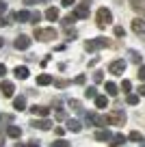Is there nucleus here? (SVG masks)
<instances>
[{
  "label": "nucleus",
  "mask_w": 145,
  "mask_h": 147,
  "mask_svg": "<svg viewBox=\"0 0 145 147\" xmlns=\"http://www.w3.org/2000/svg\"><path fill=\"white\" fill-rule=\"evenodd\" d=\"M95 22H98L100 28H106L110 22H113V13H110L106 7H102V9H98V13H95Z\"/></svg>",
  "instance_id": "1"
},
{
  "label": "nucleus",
  "mask_w": 145,
  "mask_h": 147,
  "mask_svg": "<svg viewBox=\"0 0 145 147\" xmlns=\"http://www.w3.org/2000/svg\"><path fill=\"white\" fill-rule=\"evenodd\" d=\"M35 39L37 41H52V39H56V30L54 28H35Z\"/></svg>",
  "instance_id": "2"
},
{
  "label": "nucleus",
  "mask_w": 145,
  "mask_h": 147,
  "mask_svg": "<svg viewBox=\"0 0 145 147\" xmlns=\"http://www.w3.org/2000/svg\"><path fill=\"white\" fill-rule=\"evenodd\" d=\"M110 46L108 41H106L104 37H95V39H89V41L85 43V50L87 52H95V50H102V48Z\"/></svg>",
  "instance_id": "3"
},
{
  "label": "nucleus",
  "mask_w": 145,
  "mask_h": 147,
  "mask_svg": "<svg viewBox=\"0 0 145 147\" xmlns=\"http://www.w3.org/2000/svg\"><path fill=\"white\" fill-rule=\"evenodd\" d=\"M30 43H33V39H30L28 35H20V37H15L13 46H15V50H28V48H30Z\"/></svg>",
  "instance_id": "4"
},
{
  "label": "nucleus",
  "mask_w": 145,
  "mask_h": 147,
  "mask_svg": "<svg viewBox=\"0 0 145 147\" xmlns=\"http://www.w3.org/2000/svg\"><path fill=\"white\" fill-rule=\"evenodd\" d=\"M108 123L123 125V123H126V113H123V110H113V113L108 115Z\"/></svg>",
  "instance_id": "5"
},
{
  "label": "nucleus",
  "mask_w": 145,
  "mask_h": 147,
  "mask_svg": "<svg viewBox=\"0 0 145 147\" xmlns=\"http://www.w3.org/2000/svg\"><path fill=\"white\" fill-rule=\"evenodd\" d=\"M108 71H110V74H115V76H121V74L126 71V61H123V59L113 61V63L108 65Z\"/></svg>",
  "instance_id": "6"
},
{
  "label": "nucleus",
  "mask_w": 145,
  "mask_h": 147,
  "mask_svg": "<svg viewBox=\"0 0 145 147\" xmlns=\"http://www.w3.org/2000/svg\"><path fill=\"white\" fill-rule=\"evenodd\" d=\"M13 82L11 80H0V93H2V97H13Z\"/></svg>",
  "instance_id": "7"
},
{
  "label": "nucleus",
  "mask_w": 145,
  "mask_h": 147,
  "mask_svg": "<svg viewBox=\"0 0 145 147\" xmlns=\"http://www.w3.org/2000/svg\"><path fill=\"white\" fill-rule=\"evenodd\" d=\"M74 13H76V18H78V20H85V18H89V2H82V5H76Z\"/></svg>",
  "instance_id": "8"
},
{
  "label": "nucleus",
  "mask_w": 145,
  "mask_h": 147,
  "mask_svg": "<svg viewBox=\"0 0 145 147\" xmlns=\"http://www.w3.org/2000/svg\"><path fill=\"white\" fill-rule=\"evenodd\" d=\"M132 30H134L136 35H145V20L143 18L132 20Z\"/></svg>",
  "instance_id": "9"
},
{
  "label": "nucleus",
  "mask_w": 145,
  "mask_h": 147,
  "mask_svg": "<svg viewBox=\"0 0 145 147\" xmlns=\"http://www.w3.org/2000/svg\"><path fill=\"white\" fill-rule=\"evenodd\" d=\"M30 113H33V115H35V117H48V115H50V108H48V106H33V108H30Z\"/></svg>",
  "instance_id": "10"
},
{
  "label": "nucleus",
  "mask_w": 145,
  "mask_h": 147,
  "mask_svg": "<svg viewBox=\"0 0 145 147\" xmlns=\"http://www.w3.org/2000/svg\"><path fill=\"white\" fill-rule=\"evenodd\" d=\"M30 125H33V128H39V130H50L52 123H50L48 119H33Z\"/></svg>",
  "instance_id": "11"
},
{
  "label": "nucleus",
  "mask_w": 145,
  "mask_h": 147,
  "mask_svg": "<svg viewBox=\"0 0 145 147\" xmlns=\"http://www.w3.org/2000/svg\"><path fill=\"white\" fill-rule=\"evenodd\" d=\"M130 7L136 11V13L145 15V0H130Z\"/></svg>",
  "instance_id": "12"
},
{
  "label": "nucleus",
  "mask_w": 145,
  "mask_h": 147,
  "mask_svg": "<svg viewBox=\"0 0 145 147\" xmlns=\"http://www.w3.org/2000/svg\"><path fill=\"white\" fill-rule=\"evenodd\" d=\"M37 84H39V87H48V84H52V76H50V74H39V76H37Z\"/></svg>",
  "instance_id": "13"
},
{
  "label": "nucleus",
  "mask_w": 145,
  "mask_h": 147,
  "mask_svg": "<svg viewBox=\"0 0 145 147\" xmlns=\"http://www.w3.org/2000/svg\"><path fill=\"white\" fill-rule=\"evenodd\" d=\"M13 74H15V78H20V80H26V78H28V67H24V65L20 67V65H18V67L13 69Z\"/></svg>",
  "instance_id": "14"
},
{
  "label": "nucleus",
  "mask_w": 145,
  "mask_h": 147,
  "mask_svg": "<svg viewBox=\"0 0 145 147\" xmlns=\"http://www.w3.org/2000/svg\"><path fill=\"white\" fill-rule=\"evenodd\" d=\"M126 141H128V136H123V134H115L113 141H110L108 145H110V147H119V145H123Z\"/></svg>",
  "instance_id": "15"
},
{
  "label": "nucleus",
  "mask_w": 145,
  "mask_h": 147,
  "mask_svg": "<svg viewBox=\"0 0 145 147\" xmlns=\"http://www.w3.org/2000/svg\"><path fill=\"white\" fill-rule=\"evenodd\" d=\"M95 138H98V141H113V134H110L108 130H98V132H95Z\"/></svg>",
  "instance_id": "16"
},
{
  "label": "nucleus",
  "mask_w": 145,
  "mask_h": 147,
  "mask_svg": "<svg viewBox=\"0 0 145 147\" xmlns=\"http://www.w3.org/2000/svg\"><path fill=\"white\" fill-rule=\"evenodd\" d=\"M67 130H69V132H80V130H82V125H80V121L69 119V121H67Z\"/></svg>",
  "instance_id": "17"
},
{
  "label": "nucleus",
  "mask_w": 145,
  "mask_h": 147,
  "mask_svg": "<svg viewBox=\"0 0 145 147\" xmlns=\"http://www.w3.org/2000/svg\"><path fill=\"white\" fill-rule=\"evenodd\" d=\"M7 134H9L11 138H20L22 136V130H20L18 125H9V128H7Z\"/></svg>",
  "instance_id": "18"
},
{
  "label": "nucleus",
  "mask_w": 145,
  "mask_h": 147,
  "mask_svg": "<svg viewBox=\"0 0 145 147\" xmlns=\"http://www.w3.org/2000/svg\"><path fill=\"white\" fill-rule=\"evenodd\" d=\"M45 18L50 20V22H56V20H59V9H54V7H50V9L45 11Z\"/></svg>",
  "instance_id": "19"
},
{
  "label": "nucleus",
  "mask_w": 145,
  "mask_h": 147,
  "mask_svg": "<svg viewBox=\"0 0 145 147\" xmlns=\"http://www.w3.org/2000/svg\"><path fill=\"white\" fill-rule=\"evenodd\" d=\"M13 108H15V110H24V108H26V100H24L22 95L15 97V100H13Z\"/></svg>",
  "instance_id": "20"
},
{
  "label": "nucleus",
  "mask_w": 145,
  "mask_h": 147,
  "mask_svg": "<svg viewBox=\"0 0 145 147\" xmlns=\"http://www.w3.org/2000/svg\"><path fill=\"white\" fill-rule=\"evenodd\" d=\"M128 56H130V61H132V63H136V65H141V61H143V56H141L136 50H128Z\"/></svg>",
  "instance_id": "21"
},
{
  "label": "nucleus",
  "mask_w": 145,
  "mask_h": 147,
  "mask_svg": "<svg viewBox=\"0 0 145 147\" xmlns=\"http://www.w3.org/2000/svg\"><path fill=\"white\" fill-rule=\"evenodd\" d=\"M95 106H98V108H106V106H108V97L106 95H98L95 97Z\"/></svg>",
  "instance_id": "22"
},
{
  "label": "nucleus",
  "mask_w": 145,
  "mask_h": 147,
  "mask_svg": "<svg viewBox=\"0 0 145 147\" xmlns=\"http://www.w3.org/2000/svg\"><path fill=\"white\" fill-rule=\"evenodd\" d=\"M30 15L33 13H28V11H18V13H15V20H18V22H28Z\"/></svg>",
  "instance_id": "23"
},
{
  "label": "nucleus",
  "mask_w": 145,
  "mask_h": 147,
  "mask_svg": "<svg viewBox=\"0 0 145 147\" xmlns=\"http://www.w3.org/2000/svg\"><path fill=\"white\" fill-rule=\"evenodd\" d=\"M106 93H108V95L110 97H115V95H117V84H115V82H106Z\"/></svg>",
  "instance_id": "24"
},
{
  "label": "nucleus",
  "mask_w": 145,
  "mask_h": 147,
  "mask_svg": "<svg viewBox=\"0 0 145 147\" xmlns=\"http://www.w3.org/2000/svg\"><path fill=\"white\" fill-rule=\"evenodd\" d=\"M85 97H89V100H95V97H98V89L95 87H89L85 91Z\"/></svg>",
  "instance_id": "25"
},
{
  "label": "nucleus",
  "mask_w": 145,
  "mask_h": 147,
  "mask_svg": "<svg viewBox=\"0 0 145 147\" xmlns=\"http://www.w3.org/2000/svg\"><path fill=\"white\" fill-rule=\"evenodd\" d=\"M126 102H128L130 106H136V104H139V95H134V93H128Z\"/></svg>",
  "instance_id": "26"
},
{
  "label": "nucleus",
  "mask_w": 145,
  "mask_h": 147,
  "mask_svg": "<svg viewBox=\"0 0 145 147\" xmlns=\"http://www.w3.org/2000/svg\"><path fill=\"white\" fill-rule=\"evenodd\" d=\"M76 13H69V15H65V18H63V24H65V26H69V24H74V22H76Z\"/></svg>",
  "instance_id": "27"
},
{
  "label": "nucleus",
  "mask_w": 145,
  "mask_h": 147,
  "mask_svg": "<svg viewBox=\"0 0 145 147\" xmlns=\"http://www.w3.org/2000/svg\"><path fill=\"white\" fill-rule=\"evenodd\" d=\"M130 89H132V82H130V80H123V82H121V91L130 93Z\"/></svg>",
  "instance_id": "28"
},
{
  "label": "nucleus",
  "mask_w": 145,
  "mask_h": 147,
  "mask_svg": "<svg viewBox=\"0 0 145 147\" xmlns=\"http://www.w3.org/2000/svg\"><path fill=\"white\" fill-rule=\"evenodd\" d=\"M52 147H69V143L65 141V138H59V141L52 143Z\"/></svg>",
  "instance_id": "29"
},
{
  "label": "nucleus",
  "mask_w": 145,
  "mask_h": 147,
  "mask_svg": "<svg viewBox=\"0 0 145 147\" xmlns=\"http://www.w3.org/2000/svg\"><path fill=\"white\" fill-rule=\"evenodd\" d=\"M136 78L145 80V65H139V71H136Z\"/></svg>",
  "instance_id": "30"
},
{
  "label": "nucleus",
  "mask_w": 145,
  "mask_h": 147,
  "mask_svg": "<svg viewBox=\"0 0 145 147\" xmlns=\"http://www.w3.org/2000/svg\"><path fill=\"white\" fill-rule=\"evenodd\" d=\"M128 138H130V141H136V143H139L143 136H141V132H130V134H128Z\"/></svg>",
  "instance_id": "31"
},
{
  "label": "nucleus",
  "mask_w": 145,
  "mask_h": 147,
  "mask_svg": "<svg viewBox=\"0 0 145 147\" xmlns=\"http://www.w3.org/2000/svg\"><path fill=\"white\" fill-rule=\"evenodd\" d=\"M93 82H98V84L104 82V76H102V71H95V74H93Z\"/></svg>",
  "instance_id": "32"
},
{
  "label": "nucleus",
  "mask_w": 145,
  "mask_h": 147,
  "mask_svg": "<svg viewBox=\"0 0 145 147\" xmlns=\"http://www.w3.org/2000/svg\"><path fill=\"white\" fill-rule=\"evenodd\" d=\"M115 37H126V30H123V26H115Z\"/></svg>",
  "instance_id": "33"
},
{
  "label": "nucleus",
  "mask_w": 145,
  "mask_h": 147,
  "mask_svg": "<svg viewBox=\"0 0 145 147\" xmlns=\"http://www.w3.org/2000/svg\"><path fill=\"white\" fill-rule=\"evenodd\" d=\"M11 121H13L11 115H0V123H11Z\"/></svg>",
  "instance_id": "34"
},
{
  "label": "nucleus",
  "mask_w": 145,
  "mask_h": 147,
  "mask_svg": "<svg viewBox=\"0 0 145 147\" xmlns=\"http://www.w3.org/2000/svg\"><path fill=\"white\" fill-rule=\"evenodd\" d=\"M39 20H41V13H39V11H35V13L30 15V22H33V24H37Z\"/></svg>",
  "instance_id": "35"
},
{
  "label": "nucleus",
  "mask_w": 145,
  "mask_h": 147,
  "mask_svg": "<svg viewBox=\"0 0 145 147\" xmlns=\"http://www.w3.org/2000/svg\"><path fill=\"white\" fill-rule=\"evenodd\" d=\"M54 84L59 89H65V87H67V80H54Z\"/></svg>",
  "instance_id": "36"
},
{
  "label": "nucleus",
  "mask_w": 145,
  "mask_h": 147,
  "mask_svg": "<svg viewBox=\"0 0 145 147\" xmlns=\"http://www.w3.org/2000/svg\"><path fill=\"white\" fill-rule=\"evenodd\" d=\"M74 84H85V76H76V78H74Z\"/></svg>",
  "instance_id": "37"
},
{
  "label": "nucleus",
  "mask_w": 145,
  "mask_h": 147,
  "mask_svg": "<svg viewBox=\"0 0 145 147\" xmlns=\"http://www.w3.org/2000/svg\"><path fill=\"white\" fill-rule=\"evenodd\" d=\"M5 13H7V2L0 0V15H5Z\"/></svg>",
  "instance_id": "38"
},
{
  "label": "nucleus",
  "mask_w": 145,
  "mask_h": 147,
  "mask_svg": "<svg viewBox=\"0 0 145 147\" xmlns=\"http://www.w3.org/2000/svg\"><path fill=\"white\" fill-rule=\"evenodd\" d=\"M18 147H39V141H30L28 145H18Z\"/></svg>",
  "instance_id": "39"
},
{
  "label": "nucleus",
  "mask_w": 145,
  "mask_h": 147,
  "mask_svg": "<svg viewBox=\"0 0 145 147\" xmlns=\"http://www.w3.org/2000/svg\"><path fill=\"white\" fill-rule=\"evenodd\" d=\"M5 76H7V67H5V65H0V80L5 78Z\"/></svg>",
  "instance_id": "40"
},
{
  "label": "nucleus",
  "mask_w": 145,
  "mask_h": 147,
  "mask_svg": "<svg viewBox=\"0 0 145 147\" xmlns=\"http://www.w3.org/2000/svg\"><path fill=\"white\" fill-rule=\"evenodd\" d=\"M63 2V7H72V5H76V0H61Z\"/></svg>",
  "instance_id": "41"
},
{
  "label": "nucleus",
  "mask_w": 145,
  "mask_h": 147,
  "mask_svg": "<svg viewBox=\"0 0 145 147\" xmlns=\"http://www.w3.org/2000/svg\"><path fill=\"white\" fill-rule=\"evenodd\" d=\"M98 61H100V59H98V56H95V59H91V61H89V67H93V65H98Z\"/></svg>",
  "instance_id": "42"
},
{
  "label": "nucleus",
  "mask_w": 145,
  "mask_h": 147,
  "mask_svg": "<svg viewBox=\"0 0 145 147\" xmlns=\"http://www.w3.org/2000/svg\"><path fill=\"white\" fill-rule=\"evenodd\" d=\"M139 95H143V97H145V84H141V89H139Z\"/></svg>",
  "instance_id": "43"
},
{
  "label": "nucleus",
  "mask_w": 145,
  "mask_h": 147,
  "mask_svg": "<svg viewBox=\"0 0 145 147\" xmlns=\"http://www.w3.org/2000/svg\"><path fill=\"white\" fill-rule=\"evenodd\" d=\"M0 147H5V134L0 132Z\"/></svg>",
  "instance_id": "44"
},
{
  "label": "nucleus",
  "mask_w": 145,
  "mask_h": 147,
  "mask_svg": "<svg viewBox=\"0 0 145 147\" xmlns=\"http://www.w3.org/2000/svg\"><path fill=\"white\" fill-rule=\"evenodd\" d=\"M139 145H141V147H145V138H141V141H139Z\"/></svg>",
  "instance_id": "45"
},
{
  "label": "nucleus",
  "mask_w": 145,
  "mask_h": 147,
  "mask_svg": "<svg viewBox=\"0 0 145 147\" xmlns=\"http://www.w3.org/2000/svg\"><path fill=\"white\" fill-rule=\"evenodd\" d=\"M2 43H5V41H2V39H0V48H2Z\"/></svg>",
  "instance_id": "46"
}]
</instances>
